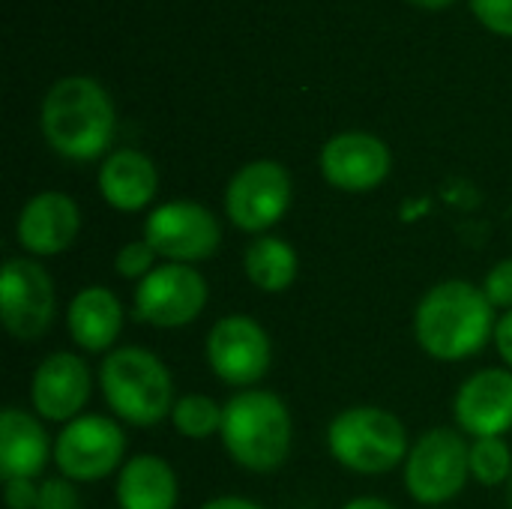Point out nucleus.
I'll return each instance as SVG.
<instances>
[{"mask_svg": "<svg viewBox=\"0 0 512 509\" xmlns=\"http://www.w3.org/2000/svg\"><path fill=\"white\" fill-rule=\"evenodd\" d=\"M495 306L480 285L447 279L432 285L414 309L417 345L438 363L477 357L495 336Z\"/></svg>", "mask_w": 512, "mask_h": 509, "instance_id": "f257e3e1", "label": "nucleus"}, {"mask_svg": "<svg viewBox=\"0 0 512 509\" xmlns=\"http://www.w3.org/2000/svg\"><path fill=\"white\" fill-rule=\"evenodd\" d=\"M39 126L54 153L72 162H90L111 147L117 114L99 81L69 75L45 93Z\"/></svg>", "mask_w": 512, "mask_h": 509, "instance_id": "f03ea898", "label": "nucleus"}, {"mask_svg": "<svg viewBox=\"0 0 512 509\" xmlns=\"http://www.w3.org/2000/svg\"><path fill=\"white\" fill-rule=\"evenodd\" d=\"M219 438L234 465L252 474H273L291 456V411L270 390H240L222 408Z\"/></svg>", "mask_w": 512, "mask_h": 509, "instance_id": "7ed1b4c3", "label": "nucleus"}, {"mask_svg": "<svg viewBox=\"0 0 512 509\" xmlns=\"http://www.w3.org/2000/svg\"><path fill=\"white\" fill-rule=\"evenodd\" d=\"M99 390L111 414L135 429L159 426L177 405L168 366L141 345H120L105 354L99 366Z\"/></svg>", "mask_w": 512, "mask_h": 509, "instance_id": "20e7f679", "label": "nucleus"}, {"mask_svg": "<svg viewBox=\"0 0 512 509\" xmlns=\"http://www.w3.org/2000/svg\"><path fill=\"white\" fill-rule=\"evenodd\" d=\"M327 450L336 465L363 477L390 474L405 465L411 453L402 420L378 405H354L339 411L327 426Z\"/></svg>", "mask_w": 512, "mask_h": 509, "instance_id": "39448f33", "label": "nucleus"}, {"mask_svg": "<svg viewBox=\"0 0 512 509\" xmlns=\"http://www.w3.org/2000/svg\"><path fill=\"white\" fill-rule=\"evenodd\" d=\"M471 480V444L465 432L438 426L423 432L402 465V483L420 507H444L456 501Z\"/></svg>", "mask_w": 512, "mask_h": 509, "instance_id": "423d86ee", "label": "nucleus"}, {"mask_svg": "<svg viewBox=\"0 0 512 509\" xmlns=\"http://www.w3.org/2000/svg\"><path fill=\"white\" fill-rule=\"evenodd\" d=\"M54 465L72 483H99L126 465V435L117 420L81 414L54 438Z\"/></svg>", "mask_w": 512, "mask_h": 509, "instance_id": "0eeeda50", "label": "nucleus"}, {"mask_svg": "<svg viewBox=\"0 0 512 509\" xmlns=\"http://www.w3.org/2000/svg\"><path fill=\"white\" fill-rule=\"evenodd\" d=\"M294 183L282 162L255 159L243 165L225 189V216L243 234H267L291 207Z\"/></svg>", "mask_w": 512, "mask_h": 509, "instance_id": "6e6552de", "label": "nucleus"}, {"mask_svg": "<svg viewBox=\"0 0 512 509\" xmlns=\"http://www.w3.org/2000/svg\"><path fill=\"white\" fill-rule=\"evenodd\" d=\"M210 288L198 267L162 261L135 285L132 315L156 330H180L201 318Z\"/></svg>", "mask_w": 512, "mask_h": 509, "instance_id": "1a4fd4ad", "label": "nucleus"}, {"mask_svg": "<svg viewBox=\"0 0 512 509\" xmlns=\"http://www.w3.org/2000/svg\"><path fill=\"white\" fill-rule=\"evenodd\" d=\"M57 312L51 273L30 255L6 258L0 273V318L12 339L39 342Z\"/></svg>", "mask_w": 512, "mask_h": 509, "instance_id": "9d476101", "label": "nucleus"}, {"mask_svg": "<svg viewBox=\"0 0 512 509\" xmlns=\"http://www.w3.org/2000/svg\"><path fill=\"white\" fill-rule=\"evenodd\" d=\"M144 240L168 264H201L222 246L216 213L198 201H165L144 219Z\"/></svg>", "mask_w": 512, "mask_h": 509, "instance_id": "9b49d317", "label": "nucleus"}, {"mask_svg": "<svg viewBox=\"0 0 512 509\" xmlns=\"http://www.w3.org/2000/svg\"><path fill=\"white\" fill-rule=\"evenodd\" d=\"M204 357H207L210 372L222 384L252 390L270 372L273 345H270L267 330L252 315L231 312V315H222L210 327Z\"/></svg>", "mask_w": 512, "mask_h": 509, "instance_id": "f8f14e48", "label": "nucleus"}, {"mask_svg": "<svg viewBox=\"0 0 512 509\" xmlns=\"http://www.w3.org/2000/svg\"><path fill=\"white\" fill-rule=\"evenodd\" d=\"M93 393V372L90 366L72 354V351H54L48 354L33 378H30V405L39 414V420L48 423H72L81 417Z\"/></svg>", "mask_w": 512, "mask_h": 509, "instance_id": "ddd939ff", "label": "nucleus"}, {"mask_svg": "<svg viewBox=\"0 0 512 509\" xmlns=\"http://www.w3.org/2000/svg\"><path fill=\"white\" fill-rule=\"evenodd\" d=\"M456 429L477 438H504L512 429V372L507 366L480 369L453 396Z\"/></svg>", "mask_w": 512, "mask_h": 509, "instance_id": "4468645a", "label": "nucleus"}, {"mask_svg": "<svg viewBox=\"0 0 512 509\" xmlns=\"http://www.w3.org/2000/svg\"><path fill=\"white\" fill-rule=\"evenodd\" d=\"M390 168V147L369 132H342L321 147V174L342 192H372L390 177Z\"/></svg>", "mask_w": 512, "mask_h": 509, "instance_id": "2eb2a0df", "label": "nucleus"}, {"mask_svg": "<svg viewBox=\"0 0 512 509\" xmlns=\"http://www.w3.org/2000/svg\"><path fill=\"white\" fill-rule=\"evenodd\" d=\"M81 231V210L66 192L33 195L15 222V240L30 258H54L72 249Z\"/></svg>", "mask_w": 512, "mask_h": 509, "instance_id": "dca6fc26", "label": "nucleus"}, {"mask_svg": "<svg viewBox=\"0 0 512 509\" xmlns=\"http://www.w3.org/2000/svg\"><path fill=\"white\" fill-rule=\"evenodd\" d=\"M126 324L120 297L105 285L81 288L66 309V330L87 354H111Z\"/></svg>", "mask_w": 512, "mask_h": 509, "instance_id": "f3484780", "label": "nucleus"}, {"mask_svg": "<svg viewBox=\"0 0 512 509\" xmlns=\"http://www.w3.org/2000/svg\"><path fill=\"white\" fill-rule=\"evenodd\" d=\"M48 456H54V444L45 435L39 417L21 408H6L0 414V477L6 480H36Z\"/></svg>", "mask_w": 512, "mask_h": 509, "instance_id": "a211bd4d", "label": "nucleus"}, {"mask_svg": "<svg viewBox=\"0 0 512 509\" xmlns=\"http://www.w3.org/2000/svg\"><path fill=\"white\" fill-rule=\"evenodd\" d=\"M99 192L108 207L120 213L144 210L159 192V171L150 156L132 147H120L105 156L99 168Z\"/></svg>", "mask_w": 512, "mask_h": 509, "instance_id": "6ab92c4d", "label": "nucleus"}, {"mask_svg": "<svg viewBox=\"0 0 512 509\" xmlns=\"http://www.w3.org/2000/svg\"><path fill=\"white\" fill-rule=\"evenodd\" d=\"M114 501L120 509H177V474L162 456L138 453L120 468L114 480Z\"/></svg>", "mask_w": 512, "mask_h": 509, "instance_id": "aec40b11", "label": "nucleus"}, {"mask_svg": "<svg viewBox=\"0 0 512 509\" xmlns=\"http://www.w3.org/2000/svg\"><path fill=\"white\" fill-rule=\"evenodd\" d=\"M243 273L258 291L282 294L294 285V279L300 273L297 249L285 237L261 234L243 252Z\"/></svg>", "mask_w": 512, "mask_h": 509, "instance_id": "412c9836", "label": "nucleus"}, {"mask_svg": "<svg viewBox=\"0 0 512 509\" xmlns=\"http://www.w3.org/2000/svg\"><path fill=\"white\" fill-rule=\"evenodd\" d=\"M222 408L216 399L204 396V393H189L180 396L174 411H171V426L177 429V435L189 438V441H207L213 435H219L222 429Z\"/></svg>", "mask_w": 512, "mask_h": 509, "instance_id": "4be33fe9", "label": "nucleus"}, {"mask_svg": "<svg viewBox=\"0 0 512 509\" xmlns=\"http://www.w3.org/2000/svg\"><path fill=\"white\" fill-rule=\"evenodd\" d=\"M471 480L498 489L512 480V450L504 438H477L471 444Z\"/></svg>", "mask_w": 512, "mask_h": 509, "instance_id": "5701e85b", "label": "nucleus"}, {"mask_svg": "<svg viewBox=\"0 0 512 509\" xmlns=\"http://www.w3.org/2000/svg\"><path fill=\"white\" fill-rule=\"evenodd\" d=\"M156 267H159V255H156V249H153L144 237L126 243V246L114 255V273H117L120 279H129V282H141V279L150 276Z\"/></svg>", "mask_w": 512, "mask_h": 509, "instance_id": "b1692460", "label": "nucleus"}, {"mask_svg": "<svg viewBox=\"0 0 512 509\" xmlns=\"http://www.w3.org/2000/svg\"><path fill=\"white\" fill-rule=\"evenodd\" d=\"M36 509H81V495L72 480L48 477L39 483V504Z\"/></svg>", "mask_w": 512, "mask_h": 509, "instance_id": "393cba45", "label": "nucleus"}, {"mask_svg": "<svg viewBox=\"0 0 512 509\" xmlns=\"http://www.w3.org/2000/svg\"><path fill=\"white\" fill-rule=\"evenodd\" d=\"M483 294L489 297V303L495 309H504V312H512V258H504L498 261L486 279H483Z\"/></svg>", "mask_w": 512, "mask_h": 509, "instance_id": "a878e982", "label": "nucleus"}, {"mask_svg": "<svg viewBox=\"0 0 512 509\" xmlns=\"http://www.w3.org/2000/svg\"><path fill=\"white\" fill-rule=\"evenodd\" d=\"M471 9L489 30L512 36V0H471Z\"/></svg>", "mask_w": 512, "mask_h": 509, "instance_id": "bb28decb", "label": "nucleus"}, {"mask_svg": "<svg viewBox=\"0 0 512 509\" xmlns=\"http://www.w3.org/2000/svg\"><path fill=\"white\" fill-rule=\"evenodd\" d=\"M3 498L9 509H36L39 504V486L33 480H6Z\"/></svg>", "mask_w": 512, "mask_h": 509, "instance_id": "cd10ccee", "label": "nucleus"}, {"mask_svg": "<svg viewBox=\"0 0 512 509\" xmlns=\"http://www.w3.org/2000/svg\"><path fill=\"white\" fill-rule=\"evenodd\" d=\"M498 357L504 360V366L512 372V312H504L495 324V336H492Z\"/></svg>", "mask_w": 512, "mask_h": 509, "instance_id": "c85d7f7f", "label": "nucleus"}, {"mask_svg": "<svg viewBox=\"0 0 512 509\" xmlns=\"http://www.w3.org/2000/svg\"><path fill=\"white\" fill-rule=\"evenodd\" d=\"M198 509H264L252 498H240V495H222V498H210Z\"/></svg>", "mask_w": 512, "mask_h": 509, "instance_id": "c756f323", "label": "nucleus"}, {"mask_svg": "<svg viewBox=\"0 0 512 509\" xmlns=\"http://www.w3.org/2000/svg\"><path fill=\"white\" fill-rule=\"evenodd\" d=\"M342 509H396L390 501L384 498H375V495H360V498H351Z\"/></svg>", "mask_w": 512, "mask_h": 509, "instance_id": "7c9ffc66", "label": "nucleus"}, {"mask_svg": "<svg viewBox=\"0 0 512 509\" xmlns=\"http://www.w3.org/2000/svg\"><path fill=\"white\" fill-rule=\"evenodd\" d=\"M411 3L426 6V9H441V6H447V3H453V0H411Z\"/></svg>", "mask_w": 512, "mask_h": 509, "instance_id": "2f4dec72", "label": "nucleus"}, {"mask_svg": "<svg viewBox=\"0 0 512 509\" xmlns=\"http://www.w3.org/2000/svg\"><path fill=\"white\" fill-rule=\"evenodd\" d=\"M507 509H512V480L507 483Z\"/></svg>", "mask_w": 512, "mask_h": 509, "instance_id": "473e14b6", "label": "nucleus"}]
</instances>
